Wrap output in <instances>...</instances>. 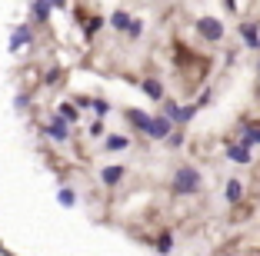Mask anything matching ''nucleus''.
I'll return each mask as SVG.
<instances>
[{
    "label": "nucleus",
    "instance_id": "a211bd4d",
    "mask_svg": "<svg viewBox=\"0 0 260 256\" xmlns=\"http://www.w3.org/2000/svg\"><path fill=\"white\" fill-rule=\"evenodd\" d=\"M193 113H197V103L193 106H177V117H174V123H187L193 117Z\"/></svg>",
    "mask_w": 260,
    "mask_h": 256
},
{
    "label": "nucleus",
    "instance_id": "0eeeda50",
    "mask_svg": "<svg viewBox=\"0 0 260 256\" xmlns=\"http://www.w3.org/2000/svg\"><path fill=\"white\" fill-rule=\"evenodd\" d=\"M123 173H127V170H123L120 163H114V166H104V170H100V180L107 183V187H117V183L123 180Z\"/></svg>",
    "mask_w": 260,
    "mask_h": 256
},
{
    "label": "nucleus",
    "instance_id": "9b49d317",
    "mask_svg": "<svg viewBox=\"0 0 260 256\" xmlns=\"http://www.w3.org/2000/svg\"><path fill=\"white\" fill-rule=\"evenodd\" d=\"M227 157L237 160V163H250V153H247L244 143H230V147H227Z\"/></svg>",
    "mask_w": 260,
    "mask_h": 256
},
{
    "label": "nucleus",
    "instance_id": "20e7f679",
    "mask_svg": "<svg viewBox=\"0 0 260 256\" xmlns=\"http://www.w3.org/2000/svg\"><path fill=\"white\" fill-rule=\"evenodd\" d=\"M147 136H153V140H167V136H170V120H167V117L150 120V123H147Z\"/></svg>",
    "mask_w": 260,
    "mask_h": 256
},
{
    "label": "nucleus",
    "instance_id": "f8f14e48",
    "mask_svg": "<svg viewBox=\"0 0 260 256\" xmlns=\"http://www.w3.org/2000/svg\"><path fill=\"white\" fill-rule=\"evenodd\" d=\"M127 120L134 123L137 130H144V133H147V123H150V117H147L144 110H127Z\"/></svg>",
    "mask_w": 260,
    "mask_h": 256
},
{
    "label": "nucleus",
    "instance_id": "39448f33",
    "mask_svg": "<svg viewBox=\"0 0 260 256\" xmlns=\"http://www.w3.org/2000/svg\"><path fill=\"white\" fill-rule=\"evenodd\" d=\"M240 37L250 50H260V23H240Z\"/></svg>",
    "mask_w": 260,
    "mask_h": 256
},
{
    "label": "nucleus",
    "instance_id": "ddd939ff",
    "mask_svg": "<svg viewBox=\"0 0 260 256\" xmlns=\"http://www.w3.org/2000/svg\"><path fill=\"white\" fill-rule=\"evenodd\" d=\"M57 117H60L63 123H77V117H80V113H77L74 103H60V106H57Z\"/></svg>",
    "mask_w": 260,
    "mask_h": 256
},
{
    "label": "nucleus",
    "instance_id": "5701e85b",
    "mask_svg": "<svg viewBox=\"0 0 260 256\" xmlns=\"http://www.w3.org/2000/svg\"><path fill=\"white\" fill-rule=\"evenodd\" d=\"M14 106H17V110H27V106H30V97H27V93H17Z\"/></svg>",
    "mask_w": 260,
    "mask_h": 256
},
{
    "label": "nucleus",
    "instance_id": "c85d7f7f",
    "mask_svg": "<svg viewBox=\"0 0 260 256\" xmlns=\"http://www.w3.org/2000/svg\"><path fill=\"white\" fill-rule=\"evenodd\" d=\"M257 70H260V67H257Z\"/></svg>",
    "mask_w": 260,
    "mask_h": 256
},
{
    "label": "nucleus",
    "instance_id": "f257e3e1",
    "mask_svg": "<svg viewBox=\"0 0 260 256\" xmlns=\"http://www.w3.org/2000/svg\"><path fill=\"white\" fill-rule=\"evenodd\" d=\"M170 190H174L177 196H190L200 190V173L193 170V166H180L174 173V180H170Z\"/></svg>",
    "mask_w": 260,
    "mask_h": 256
},
{
    "label": "nucleus",
    "instance_id": "423d86ee",
    "mask_svg": "<svg viewBox=\"0 0 260 256\" xmlns=\"http://www.w3.org/2000/svg\"><path fill=\"white\" fill-rule=\"evenodd\" d=\"M70 123H63L60 120V117H54V120H50V123H47V136H54V140H57V143H67V136H70Z\"/></svg>",
    "mask_w": 260,
    "mask_h": 256
},
{
    "label": "nucleus",
    "instance_id": "412c9836",
    "mask_svg": "<svg viewBox=\"0 0 260 256\" xmlns=\"http://www.w3.org/2000/svg\"><path fill=\"white\" fill-rule=\"evenodd\" d=\"M57 80H60V70H57V67H54V70H47V77H44V83H47V87H54Z\"/></svg>",
    "mask_w": 260,
    "mask_h": 256
},
{
    "label": "nucleus",
    "instance_id": "7ed1b4c3",
    "mask_svg": "<svg viewBox=\"0 0 260 256\" xmlns=\"http://www.w3.org/2000/svg\"><path fill=\"white\" fill-rule=\"evenodd\" d=\"M30 40H34V30L27 27V23H23V27H17V30H14V37H10V53L23 50V47L30 44Z\"/></svg>",
    "mask_w": 260,
    "mask_h": 256
},
{
    "label": "nucleus",
    "instance_id": "bb28decb",
    "mask_svg": "<svg viewBox=\"0 0 260 256\" xmlns=\"http://www.w3.org/2000/svg\"><path fill=\"white\" fill-rule=\"evenodd\" d=\"M50 7H54V10L57 7H67V0H50Z\"/></svg>",
    "mask_w": 260,
    "mask_h": 256
},
{
    "label": "nucleus",
    "instance_id": "1a4fd4ad",
    "mask_svg": "<svg viewBox=\"0 0 260 256\" xmlns=\"http://www.w3.org/2000/svg\"><path fill=\"white\" fill-rule=\"evenodd\" d=\"M140 90H144L150 100H164V83L160 80H144V83H140Z\"/></svg>",
    "mask_w": 260,
    "mask_h": 256
},
{
    "label": "nucleus",
    "instance_id": "6e6552de",
    "mask_svg": "<svg viewBox=\"0 0 260 256\" xmlns=\"http://www.w3.org/2000/svg\"><path fill=\"white\" fill-rule=\"evenodd\" d=\"M50 10H54V7H50V0H34V4H30L34 20H40V23H44L47 17H50Z\"/></svg>",
    "mask_w": 260,
    "mask_h": 256
},
{
    "label": "nucleus",
    "instance_id": "cd10ccee",
    "mask_svg": "<svg viewBox=\"0 0 260 256\" xmlns=\"http://www.w3.org/2000/svg\"><path fill=\"white\" fill-rule=\"evenodd\" d=\"M223 4H227V10H237V7H234V0H223Z\"/></svg>",
    "mask_w": 260,
    "mask_h": 256
},
{
    "label": "nucleus",
    "instance_id": "f3484780",
    "mask_svg": "<svg viewBox=\"0 0 260 256\" xmlns=\"http://www.w3.org/2000/svg\"><path fill=\"white\" fill-rule=\"evenodd\" d=\"M260 143V127H250L247 123V133H244V147H257Z\"/></svg>",
    "mask_w": 260,
    "mask_h": 256
},
{
    "label": "nucleus",
    "instance_id": "f03ea898",
    "mask_svg": "<svg viewBox=\"0 0 260 256\" xmlns=\"http://www.w3.org/2000/svg\"><path fill=\"white\" fill-rule=\"evenodd\" d=\"M197 33L204 40H210V44H217V40L223 37V23L217 20V17H200L197 20Z\"/></svg>",
    "mask_w": 260,
    "mask_h": 256
},
{
    "label": "nucleus",
    "instance_id": "9d476101",
    "mask_svg": "<svg viewBox=\"0 0 260 256\" xmlns=\"http://www.w3.org/2000/svg\"><path fill=\"white\" fill-rule=\"evenodd\" d=\"M104 147H107L110 153H117V150H127V147H130V140H127L123 133H110L107 140H104Z\"/></svg>",
    "mask_w": 260,
    "mask_h": 256
},
{
    "label": "nucleus",
    "instance_id": "b1692460",
    "mask_svg": "<svg viewBox=\"0 0 260 256\" xmlns=\"http://www.w3.org/2000/svg\"><path fill=\"white\" fill-rule=\"evenodd\" d=\"M157 249H160V253H170V233H164V236H160V243H157Z\"/></svg>",
    "mask_w": 260,
    "mask_h": 256
},
{
    "label": "nucleus",
    "instance_id": "2eb2a0df",
    "mask_svg": "<svg viewBox=\"0 0 260 256\" xmlns=\"http://www.w3.org/2000/svg\"><path fill=\"white\" fill-rule=\"evenodd\" d=\"M223 196H227V203H237L240 196H244V187H240V180H230V183H227V193H223Z\"/></svg>",
    "mask_w": 260,
    "mask_h": 256
},
{
    "label": "nucleus",
    "instance_id": "6ab92c4d",
    "mask_svg": "<svg viewBox=\"0 0 260 256\" xmlns=\"http://www.w3.org/2000/svg\"><path fill=\"white\" fill-rule=\"evenodd\" d=\"M90 106L97 110V117H107V113H110V103H107V100H90Z\"/></svg>",
    "mask_w": 260,
    "mask_h": 256
},
{
    "label": "nucleus",
    "instance_id": "aec40b11",
    "mask_svg": "<svg viewBox=\"0 0 260 256\" xmlns=\"http://www.w3.org/2000/svg\"><path fill=\"white\" fill-rule=\"evenodd\" d=\"M140 33H144V23H140V20H130V27H127V37H134V40H137Z\"/></svg>",
    "mask_w": 260,
    "mask_h": 256
},
{
    "label": "nucleus",
    "instance_id": "a878e982",
    "mask_svg": "<svg viewBox=\"0 0 260 256\" xmlns=\"http://www.w3.org/2000/svg\"><path fill=\"white\" fill-rule=\"evenodd\" d=\"M167 143H170V147H180V143H184V136H180V133H170Z\"/></svg>",
    "mask_w": 260,
    "mask_h": 256
},
{
    "label": "nucleus",
    "instance_id": "4468645a",
    "mask_svg": "<svg viewBox=\"0 0 260 256\" xmlns=\"http://www.w3.org/2000/svg\"><path fill=\"white\" fill-rule=\"evenodd\" d=\"M130 20H134V17H130L127 10H117V14L110 17V27H114V30H127V27H130Z\"/></svg>",
    "mask_w": 260,
    "mask_h": 256
},
{
    "label": "nucleus",
    "instance_id": "dca6fc26",
    "mask_svg": "<svg viewBox=\"0 0 260 256\" xmlns=\"http://www.w3.org/2000/svg\"><path fill=\"white\" fill-rule=\"evenodd\" d=\"M57 203H60V206H67V210H70V206L77 203V193H74L70 187H60V193H57Z\"/></svg>",
    "mask_w": 260,
    "mask_h": 256
},
{
    "label": "nucleus",
    "instance_id": "393cba45",
    "mask_svg": "<svg viewBox=\"0 0 260 256\" xmlns=\"http://www.w3.org/2000/svg\"><path fill=\"white\" fill-rule=\"evenodd\" d=\"M100 133H104V123L93 120V123H90V136H100Z\"/></svg>",
    "mask_w": 260,
    "mask_h": 256
},
{
    "label": "nucleus",
    "instance_id": "4be33fe9",
    "mask_svg": "<svg viewBox=\"0 0 260 256\" xmlns=\"http://www.w3.org/2000/svg\"><path fill=\"white\" fill-rule=\"evenodd\" d=\"M100 27H104V20H100V17H93V20L87 23V37H93V33L100 30Z\"/></svg>",
    "mask_w": 260,
    "mask_h": 256
}]
</instances>
